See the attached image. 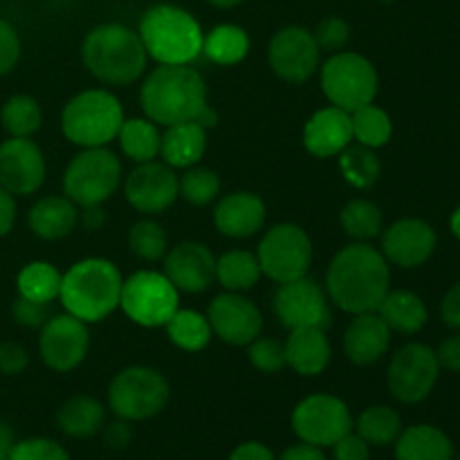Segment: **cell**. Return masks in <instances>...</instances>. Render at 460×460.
<instances>
[{"label": "cell", "mask_w": 460, "mask_h": 460, "mask_svg": "<svg viewBox=\"0 0 460 460\" xmlns=\"http://www.w3.org/2000/svg\"><path fill=\"white\" fill-rule=\"evenodd\" d=\"M391 290L389 261L367 243H353L332 256L326 272V295L350 314L376 313Z\"/></svg>", "instance_id": "cell-1"}, {"label": "cell", "mask_w": 460, "mask_h": 460, "mask_svg": "<svg viewBox=\"0 0 460 460\" xmlns=\"http://www.w3.org/2000/svg\"><path fill=\"white\" fill-rule=\"evenodd\" d=\"M144 112L157 126L196 121L207 103V84L189 66H157L139 90Z\"/></svg>", "instance_id": "cell-2"}, {"label": "cell", "mask_w": 460, "mask_h": 460, "mask_svg": "<svg viewBox=\"0 0 460 460\" xmlns=\"http://www.w3.org/2000/svg\"><path fill=\"white\" fill-rule=\"evenodd\" d=\"M81 58L90 75L108 85H128L144 75L146 48L135 30L121 22H103L88 31Z\"/></svg>", "instance_id": "cell-3"}, {"label": "cell", "mask_w": 460, "mask_h": 460, "mask_svg": "<svg viewBox=\"0 0 460 460\" xmlns=\"http://www.w3.org/2000/svg\"><path fill=\"white\" fill-rule=\"evenodd\" d=\"M121 286L124 279L112 261L84 259L63 274L58 299L67 314L97 323L119 308Z\"/></svg>", "instance_id": "cell-4"}, {"label": "cell", "mask_w": 460, "mask_h": 460, "mask_svg": "<svg viewBox=\"0 0 460 460\" xmlns=\"http://www.w3.org/2000/svg\"><path fill=\"white\" fill-rule=\"evenodd\" d=\"M139 39L146 54L162 66H189L202 52L200 22L182 7L153 4L139 21Z\"/></svg>", "instance_id": "cell-5"}, {"label": "cell", "mask_w": 460, "mask_h": 460, "mask_svg": "<svg viewBox=\"0 0 460 460\" xmlns=\"http://www.w3.org/2000/svg\"><path fill=\"white\" fill-rule=\"evenodd\" d=\"M124 124V108L108 90H85L72 97L61 112V130L81 148L106 146Z\"/></svg>", "instance_id": "cell-6"}, {"label": "cell", "mask_w": 460, "mask_h": 460, "mask_svg": "<svg viewBox=\"0 0 460 460\" xmlns=\"http://www.w3.org/2000/svg\"><path fill=\"white\" fill-rule=\"evenodd\" d=\"M171 386L157 368L128 367L112 377L108 386V407L117 418L144 422L164 411Z\"/></svg>", "instance_id": "cell-7"}, {"label": "cell", "mask_w": 460, "mask_h": 460, "mask_svg": "<svg viewBox=\"0 0 460 460\" xmlns=\"http://www.w3.org/2000/svg\"><path fill=\"white\" fill-rule=\"evenodd\" d=\"M121 182L119 157L106 146L84 148L72 157L63 173V191L75 205H103Z\"/></svg>", "instance_id": "cell-8"}, {"label": "cell", "mask_w": 460, "mask_h": 460, "mask_svg": "<svg viewBox=\"0 0 460 460\" xmlns=\"http://www.w3.org/2000/svg\"><path fill=\"white\" fill-rule=\"evenodd\" d=\"M377 70L358 52H335L322 67V88L332 106L346 112L373 103L377 94Z\"/></svg>", "instance_id": "cell-9"}, {"label": "cell", "mask_w": 460, "mask_h": 460, "mask_svg": "<svg viewBox=\"0 0 460 460\" xmlns=\"http://www.w3.org/2000/svg\"><path fill=\"white\" fill-rule=\"evenodd\" d=\"M119 305L130 322L144 328H160L180 308V295L164 274L144 270L126 279Z\"/></svg>", "instance_id": "cell-10"}, {"label": "cell", "mask_w": 460, "mask_h": 460, "mask_svg": "<svg viewBox=\"0 0 460 460\" xmlns=\"http://www.w3.org/2000/svg\"><path fill=\"white\" fill-rule=\"evenodd\" d=\"M256 259L261 272L274 283L295 281L308 274L313 263V241L299 225H274L261 241Z\"/></svg>", "instance_id": "cell-11"}, {"label": "cell", "mask_w": 460, "mask_h": 460, "mask_svg": "<svg viewBox=\"0 0 460 460\" xmlns=\"http://www.w3.org/2000/svg\"><path fill=\"white\" fill-rule=\"evenodd\" d=\"M440 376V364L436 350L427 344H404L391 358L386 371V386L391 395L402 404H418L434 391Z\"/></svg>", "instance_id": "cell-12"}, {"label": "cell", "mask_w": 460, "mask_h": 460, "mask_svg": "<svg viewBox=\"0 0 460 460\" xmlns=\"http://www.w3.org/2000/svg\"><path fill=\"white\" fill-rule=\"evenodd\" d=\"M353 416L337 395L314 394L301 400L292 411V431L301 443L314 447H332L341 436L353 431Z\"/></svg>", "instance_id": "cell-13"}, {"label": "cell", "mask_w": 460, "mask_h": 460, "mask_svg": "<svg viewBox=\"0 0 460 460\" xmlns=\"http://www.w3.org/2000/svg\"><path fill=\"white\" fill-rule=\"evenodd\" d=\"M274 314L286 328H319L328 331L331 326V304L328 295L317 281L308 279V274L295 281L279 283L274 292Z\"/></svg>", "instance_id": "cell-14"}, {"label": "cell", "mask_w": 460, "mask_h": 460, "mask_svg": "<svg viewBox=\"0 0 460 460\" xmlns=\"http://www.w3.org/2000/svg\"><path fill=\"white\" fill-rule=\"evenodd\" d=\"M268 58L279 79L288 84H305L319 70L322 49L313 31L301 25H288L270 40Z\"/></svg>", "instance_id": "cell-15"}, {"label": "cell", "mask_w": 460, "mask_h": 460, "mask_svg": "<svg viewBox=\"0 0 460 460\" xmlns=\"http://www.w3.org/2000/svg\"><path fill=\"white\" fill-rule=\"evenodd\" d=\"M90 349V332L81 319L72 314H57L45 322L39 337L40 359L57 373H67L79 367Z\"/></svg>", "instance_id": "cell-16"}, {"label": "cell", "mask_w": 460, "mask_h": 460, "mask_svg": "<svg viewBox=\"0 0 460 460\" xmlns=\"http://www.w3.org/2000/svg\"><path fill=\"white\" fill-rule=\"evenodd\" d=\"M211 332L229 346H250L263 331V314L259 305L241 292H223L209 305Z\"/></svg>", "instance_id": "cell-17"}, {"label": "cell", "mask_w": 460, "mask_h": 460, "mask_svg": "<svg viewBox=\"0 0 460 460\" xmlns=\"http://www.w3.org/2000/svg\"><path fill=\"white\" fill-rule=\"evenodd\" d=\"M126 200L139 214L155 216L169 209L180 196V178L169 164L162 162H142L124 184Z\"/></svg>", "instance_id": "cell-18"}, {"label": "cell", "mask_w": 460, "mask_h": 460, "mask_svg": "<svg viewBox=\"0 0 460 460\" xmlns=\"http://www.w3.org/2000/svg\"><path fill=\"white\" fill-rule=\"evenodd\" d=\"M43 151L30 137H9L0 144V187L12 196H30L45 182Z\"/></svg>", "instance_id": "cell-19"}, {"label": "cell", "mask_w": 460, "mask_h": 460, "mask_svg": "<svg viewBox=\"0 0 460 460\" xmlns=\"http://www.w3.org/2000/svg\"><path fill=\"white\" fill-rule=\"evenodd\" d=\"M436 232L420 218H402L382 234V256L398 268H418L436 250Z\"/></svg>", "instance_id": "cell-20"}, {"label": "cell", "mask_w": 460, "mask_h": 460, "mask_svg": "<svg viewBox=\"0 0 460 460\" xmlns=\"http://www.w3.org/2000/svg\"><path fill=\"white\" fill-rule=\"evenodd\" d=\"M164 277L178 292L200 295L216 281V256L202 243H178L164 254Z\"/></svg>", "instance_id": "cell-21"}, {"label": "cell", "mask_w": 460, "mask_h": 460, "mask_svg": "<svg viewBox=\"0 0 460 460\" xmlns=\"http://www.w3.org/2000/svg\"><path fill=\"white\" fill-rule=\"evenodd\" d=\"M265 216L268 209L263 198L250 191H234L216 205L214 223L223 236L243 241L263 229Z\"/></svg>", "instance_id": "cell-22"}, {"label": "cell", "mask_w": 460, "mask_h": 460, "mask_svg": "<svg viewBox=\"0 0 460 460\" xmlns=\"http://www.w3.org/2000/svg\"><path fill=\"white\" fill-rule=\"evenodd\" d=\"M391 346V328L377 313L355 314L344 332V353L358 367L380 362Z\"/></svg>", "instance_id": "cell-23"}, {"label": "cell", "mask_w": 460, "mask_h": 460, "mask_svg": "<svg viewBox=\"0 0 460 460\" xmlns=\"http://www.w3.org/2000/svg\"><path fill=\"white\" fill-rule=\"evenodd\" d=\"M350 142H353L350 112L337 106L322 108V111L314 112L304 128L305 148L317 157L340 155Z\"/></svg>", "instance_id": "cell-24"}, {"label": "cell", "mask_w": 460, "mask_h": 460, "mask_svg": "<svg viewBox=\"0 0 460 460\" xmlns=\"http://www.w3.org/2000/svg\"><path fill=\"white\" fill-rule=\"evenodd\" d=\"M286 362L288 367L295 368L299 376L314 377L322 376L331 364V341H328L326 331L319 328H295L290 331L286 344Z\"/></svg>", "instance_id": "cell-25"}, {"label": "cell", "mask_w": 460, "mask_h": 460, "mask_svg": "<svg viewBox=\"0 0 460 460\" xmlns=\"http://www.w3.org/2000/svg\"><path fill=\"white\" fill-rule=\"evenodd\" d=\"M27 225L43 241H61L79 225V209L67 196H45L30 209Z\"/></svg>", "instance_id": "cell-26"}, {"label": "cell", "mask_w": 460, "mask_h": 460, "mask_svg": "<svg viewBox=\"0 0 460 460\" xmlns=\"http://www.w3.org/2000/svg\"><path fill=\"white\" fill-rule=\"evenodd\" d=\"M207 151V130L196 121H184L166 128L162 135L160 155L171 169H191Z\"/></svg>", "instance_id": "cell-27"}, {"label": "cell", "mask_w": 460, "mask_h": 460, "mask_svg": "<svg viewBox=\"0 0 460 460\" xmlns=\"http://www.w3.org/2000/svg\"><path fill=\"white\" fill-rule=\"evenodd\" d=\"M395 460H454V443L434 425H413L395 440Z\"/></svg>", "instance_id": "cell-28"}, {"label": "cell", "mask_w": 460, "mask_h": 460, "mask_svg": "<svg viewBox=\"0 0 460 460\" xmlns=\"http://www.w3.org/2000/svg\"><path fill=\"white\" fill-rule=\"evenodd\" d=\"M376 313L385 319L391 331L402 335H416L429 319L425 301L411 290H389Z\"/></svg>", "instance_id": "cell-29"}, {"label": "cell", "mask_w": 460, "mask_h": 460, "mask_svg": "<svg viewBox=\"0 0 460 460\" xmlns=\"http://www.w3.org/2000/svg\"><path fill=\"white\" fill-rule=\"evenodd\" d=\"M57 422L70 438H93L106 425V409L93 395H72L58 409Z\"/></svg>", "instance_id": "cell-30"}, {"label": "cell", "mask_w": 460, "mask_h": 460, "mask_svg": "<svg viewBox=\"0 0 460 460\" xmlns=\"http://www.w3.org/2000/svg\"><path fill=\"white\" fill-rule=\"evenodd\" d=\"M117 139H119L121 153H124L128 160L137 162H151L160 155V144L162 135L157 130L155 121L139 119V117H133V119H124L119 133H117Z\"/></svg>", "instance_id": "cell-31"}, {"label": "cell", "mask_w": 460, "mask_h": 460, "mask_svg": "<svg viewBox=\"0 0 460 460\" xmlns=\"http://www.w3.org/2000/svg\"><path fill=\"white\" fill-rule=\"evenodd\" d=\"M353 429L373 447H386L402 434V418L389 404H376L359 413L358 420L353 422Z\"/></svg>", "instance_id": "cell-32"}, {"label": "cell", "mask_w": 460, "mask_h": 460, "mask_svg": "<svg viewBox=\"0 0 460 460\" xmlns=\"http://www.w3.org/2000/svg\"><path fill=\"white\" fill-rule=\"evenodd\" d=\"M261 263L252 252L232 250L216 259V279L229 292L252 290L261 281Z\"/></svg>", "instance_id": "cell-33"}, {"label": "cell", "mask_w": 460, "mask_h": 460, "mask_svg": "<svg viewBox=\"0 0 460 460\" xmlns=\"http://www.w3.org/2000/svg\"><path fill=\"white\" fill-rule=\"evenodd\" d=\"M202 52L218 66H234V63H241L250 52V36L243 27L223 22L205 36Z\"/></svg>", "instance_id": "cell-34"}, {"label": "cell", "mask_w": 460, "mask_h": 460, "mask_svg": "<svg viewBox=\"0 0 460 460\" xmlns=\"http://www.w3.org/2000/svg\"><path fill=\"white\" fill-rule=\"evenodd\" d=\"M166 335H169L171 344L178 349L189 350V353H198L205 350L207 344L211 341V326L209 319L205 314L196 313V310H175L173 317L166 322Z\"/></svg>", "instance_id": "cell-35"}, {"label": "cell", "mask_w": 460, "mask_h": 460, "mask_svg": "<svg viewBox=\"0 0 460 460\" xmlns=\"http://www.w3.org/2000/svg\"><path fill=\"white\" fill-rule=\"evenodd\" d=\"M63 274L48 261H31L18 272V295L39 304H49L61 292Z\"/></svg>", "instance_id": "cell-36"}, {"label": "cell", "mask_w": 460, "mask_h": 460, "mask_svg": "<svg viewBox=\"0 0 460 460\" xmlns=\"http://www.w3.org/2000/svg\"><path fill=\"white\" fill-rule=\"evenodd\" d=\"M341 229L353 238L355 243H367L371 238L380 236L382 225H385V216H382L380 207L364 198H355L350 200L344 209L340 211Z\"/></svg>", "instance_id": "cell-37"}, {"label": "cell", "mask_w": 460, "mask_h": 460, "mask_svg": "<svg viewBox=\"0 0 460 460\" xmlns=\"http://www.w3.org/2000/svg\"><path fill=\"white\" fill-rule=\"evenodd\" d=\"M0 124L9 137H31L43 124V111L30 94H13L3 103Z\"/></svg>", "instance_id": "cell-38"}, {"label": "cell", "mask_w": 460, "mask_h": 460, "mask_svg": "<svg viewBox=\"0 0 460 460\" xmlns=\"http://www.w3.org/2000/svg\"><path fill=\"white\" fill-rule=\"evenodd\" d=\"M340 169L346 182L353 184L355 189H371L380 180L382 162L376 155V148H368L358 144V146H346L340 153Z\"/></svg>", "instance_id": "cell-39"}, {"label": "cell", "mask_w": 460, "mask_h": 460, "mask_svg": "<svg viewBox=\"0 0 460 460\" xmlns=\"http://www.w3.org/2000/svg\"><path fill=\"white\" fill-rule=\"evenodd\" d=\"M350 124H353V139H358L362 146L380 148L385 146L394 133V124L386 111L367 103L350 112Z\"/></svg>", "instance_id": "cell-40"}, {"label": "cell", "mask_w": 460, "mask_h": 460, "mask_svg": "<svg viewBox=\"0 0 460 460\" xmlns=\"http://www.w3.org/2000/svg\"><path fill=\"white\" fill-rule=\"evenodd\" d=\"M128 247L137 259L160 261L169 252V236L162 229V225L153 223V220H139L130 227L128 232Z\"/></svg>", "instance_id": "cell-41"}, {"label": "cell", "mask_w": 460, "mask_h": 460, "mask_svg": "<svg viewBox=\"0 0 460 460\" xmlns=\"http://www.w3.org/2000/svg\"><path fill=\"white\" fill-rule=\"evenodd\" d=\"M220 178L216 171L191 166L187 173L180 178V196L193 207H207L218 198Z\"/></svg>", "instance_id": "cell-42"}, {"label": "cell", "mask_w": 460, "mask_h": 460, "mask_svg": "<svg viewBox=\"0 0 460 460\" xmlns=\"http://www.w3.org/2000/svg\"><path fill=\"white\" fill-rule=\"evenodd\" d=\"M250 362L261 373H268V376L279 373L283 367H288L286 346L272 337H256L250 344Z\"/></svg>", "instance_id": "cell-43"}, {"label": "cell", "mask_w": 460, "mask_h": 460, "mask_svg": "<svg viewBox=\"0 0 460 460\" xmlns=\"http://www.w3.org/2000/svg\"><path fill=\"white\" fill-rule=\"evenodd\" d=\"M9 460H70V454L57 440L27 438L13 443Z\"/></svg>", "instance_id": "cell-44"}, {"label": "cell", "mask_w": 460, "mask_h": 460, "mask_svg": "<svg viewBox=\"0 0 460 460\" xmlns=\"http://www.w3.org/2000/svg\"><path fill=\"white\" fill-rule=\"evenodd\" d=\"M322 52H341L350 40V27L344 18L328 16L319 21L317 30L313 31Z\"/></svg>", "instance_id": "cell-45"}, {"label": "cell", "mask_w": 460, "mask_h": 460, "mask_svg": "<svg viewBox=\"0 0 460 460\" xmlns=\"http://www.w3.org/2000/svg\"><path fill=\"white\" fill-rule=\"evenodd\" d=\"M21 58V36L9 21L0 18V76L9 75Z\"/></svg>", "instance_id": "cell-46"}, {"label": "cell", "mask_w": 460, "mask_h": 460, "mask_svg": "<svg viewBox=\"0 0 460 460\" xmlns=\"http://www.w3.org/2000/svg\"><path fill=\"white\" fill-rule=\"evenodd\" d=\"M12 317L18 326L43 328L45 322L49 319V310H48V304L30 301L25 299V296L18 295L16 301L12 304Z\"/></svg>", "instance_id": "cell-47"}, {"label": "cell", "mask_w": 460, "mask_h": 460, "mask_svg": "<svg viewBox=\"0 0 460 460\" xmlns=\"http://www.w3.org/2000/svg\"><path fill=\"white\" fill-rule=\"evenodd\" d=\"M332 458L335 460H368L371 458V445L358 434V431H349L341 436L335 445H332Z\"/></svg>", "instance_id": "cell-48"}, {"label": "cell", "mask_w": 460, "mask_h": 460, "mask_svg": "<svg viewBox=\"0 0 460 460\" xmlns=\"http://www.w3.org/2000/svg\"><path fill=\"white\" fill-rule=\"evenodd\" d=\"M30 367V355L21 344L4 341L0 344V373L3 376H21Z\"/></svg>", "instance_id": "cell-49"}, {"label": "cell", "mask_w": 460, "mask_h": 460, "mask_svg": "<svg viewBox=\"0 0 460 460\" xmlns=\"http://www.w3.org/2000/svg\"><path fill=\"white\" fill-rule=\"evenodd\" d=\"M103 440L108 443V447L112 449H126L133 440V427L124 418H117L111 425H103Z\"/></svg>", "instance_id": "cell-50"}, {"label": "cell", "mask_w": 460, "mask_h": 460, "mask_svg": "<svg viewBox=\"0 0 460 460\" xmlns=\"http://www.w3.org/2000/svg\"><path fill=\"white\" fill-rule=\"evenodd\" d=\"M440 319H443L445 326L460 332V283L449 288L447 295L443 296V304H440Z\"/></svg>", "instance_id": "cell-51"}, {"label": "cell", "mask_w": 460, "mask_h": 460, "mask_svg": "<svg viewBox=\"0 0 460 460\" xmlns=\"http://www.w3.org/2000/svg\"><path fill=\"white\" fill-rule=\"evenodd\" d=\"M436 358H438L440 368H447V371L452 373H460V332L447 337V340L438 346Z\"/></svg>", "instance_id": "cell-52"}, {"label": "cell", "mask_w": 460, "mask_h": 460, "mask_svg": "<svg viewBox=\"0 0 460 460\" xmlns=\"http://www.w3.org/2000/svg\"><path fill=\"white\" fill-rule=\"evenodd\" d=\"M227 460H277L272 454V449L263 443H256V440H250V443H243L229 454Z\"/></svg>", "instance_id": "cell-53"}, {"label": "cell", "mask_w": 460, "mask_h": 460, "mask_svg": "<svg viewBox=\"0 0 460 460\" xmlns=\"http://www.w3.org/2000/svg\"><path fill=\"white\" fill-rule=\"evenodd\" d=\"M16 223V200L7 189L0 187V238L7 236Z\"/></svg>", "instance_id": "cell-54"}, {"label": "cell", "mask_w": 460, "mask_h": 460, "mask_svg": "<svg viewBox=\"0 0 460 460\" xmlns=\"http://www.w3.org/2000/svg\"><path fill=\"white\" fill-rule=\"evenodd\" d=\"M277 460H328L322 447H314V445L299 443L288 447Z\"/></svg>", "instance_id": "cell-55"}, {"label": "cell", "mask_w": 460, "mask_h": 460, "mask_svg": "<svg viewBox=\"0 0 460 460\" xmlns=\"http://www.w3.org/2000/svg\"><path fill=\"white\" fill-rule=\"evenodd\" d=\"M79 220L84 223L85 229H99L106 220V214L102 211V205L84 207V211H79Z\"/></svg>", "instance_id": "cell-56"}, {"label": "cell", "mask_w": 460, "mask_h": 460, "mask_svg": "<svg viewBox=\"0 0 460 460\" xmlns=\"http://www.w3.org/2000/svg\"><path fill=\"white\" fill-rule=\"evenodd\" d=\"M13 429L4 420H0V460H9L13 447Z\"/></svg>", "instance_id": "cell-57"}, {"label": "cell", "mask_w": 460, "mask_h": 460, "mask_svg": "<svg viewBox=\"0 0 460 460\" xmlns=\"http://www.w3.org/2000/svg\"><path fill=\"white\" fill-rule=\"evenodd\" d=\"M207 3L218 9H236L238 4H243V0H207Z\"/></svg>", "instance_id": "cell-58"}, {"label": "cell", "mask_w": 460, "mask_h": 460, "mask_svg": "<svg viewBox=\"0 0 460 460\" xmlns=\"http://www.w3.org/2000/svg\"><path fill=\"white\" fill-rule=\"evenodd\" d=\"M449 227H452L454 236H456L458 241H460V207L452 214V220H449Z\"/></svg>", "instance_id": "cell-59"}, {"label": "cell", "mask_w": 460, "mask_h": 460, "mask_svg": "<svg viewBox=\"0 0 460 460\" xmlns=\"http://www.w3.org/2000/svg\"><path fill=\"white\" fill-rule=\"evenodd\" d=\"M380 3H386V4H389V3H395V0H380Z\"/></svg>", "instance_id": "cell-60"}, {"label": "cell", "mask_w": 460, "mask_h": 460, "mask_svg": "<svg viewBox=\"0 0 460 460\" xmlns=\"http://www.w3.org/2000/svg\"><path fill=\"white\" fill-rule=\"evenodd\" d=\"M458 460H460V458H458Z\"/></svg>", "instance_id": "cell-61"}]
</instances>
